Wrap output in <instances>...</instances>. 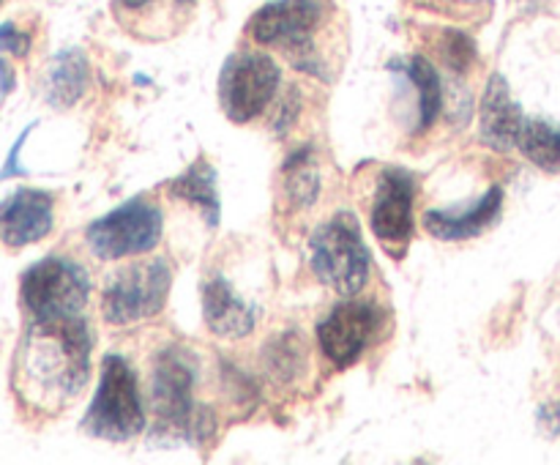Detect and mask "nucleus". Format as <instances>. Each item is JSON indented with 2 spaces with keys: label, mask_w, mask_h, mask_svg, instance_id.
Returning a JSON list of instances; mask_svg holds the SVG:
<instances>
[{
  "label": "nucleus",
  "mask_w": 560,
  "mask_h": 465,
  "mask_svg": "<svg viewBox=\"0 0 560 465\" xmlns=\"http://www.w3.org/2000/svg\"><path fill=\"white\" fill-rule=\"evenodd\" d=\"M88 77H91V69H88L85 53L77 47L63 49L49 63L47 80H44V96L58 109L74 107L82 93H85Z\"/></svg>",
  "instance_id": "19"
},
{
  "label": "nucleus",
  "mask_w": 560,
  "mask_h": 465,
  "mask_svg": "<svg viewBox=\"0 0 560 465\" xmlns=\"http://www.w3.org/2000/svg\"><path fill=\"white\" fill-rule=\"evenodd\" d=\"M88 295H91V277L74 257L47 255L22 274L20 299L31 321L82 315Z\"/></svg>",
  "instance_id": "7"
},
{
  "label": "nucleus",
  "mask_w": 560,
  "mask_h": 465,
  "mask_svg": "<svg viewBox=\"0 0 560 465\" xmlns=\"http://www.w3.org/2000/svg\"><path fill=\"white\" fill-rule=\"evenodd\" d=\"M438 53H441L443 63L457 74H468L470 66L476 63V42L463 31H446L438 42Z\"/></svg>",
  "instance_id": "22"
},
{
  "label": "nucleus",
  "mask_w": 560,
  "mask_h": 465,
  "mask_svg": "<svg viewBox=\"0 0 560 465\" xmlns=\"http://www.w3.org/2000/svg\"><path fill=\"white\" fill-rule=\"evenodd\" d=\"M503 208V186H490L485 191L481 200H476L474 206L465 208V211L454 213L446 211V208H430L424 211V230L432 235V239L441 241H465L474 239V235L485 233L492 222L498 219Z\"/></svg>",
  "instance_id": "16"
},
{
  "label": "nucleus",
  "mask_w": 560,
  "mask_h": 465,
  "mask_svg": "<svg viewBox=\"0 0 560 465\" xmlns=\"http://www.w3.org/2000/svg\"><path fill=\"white\" fill-rule=\"evenodd\" d=\"M301 109V98H299V91L295 88H290L288 96L282 98V113H279L277 118V131H288L290 126H293L295 115H299Z\"/></svg>",
  "instance_id": "25"
},
{
  "label": "nucleus",
  "mask_w": 560,
  "mask_h": 465,
  "mask_svg": "<svg viewBox=\"0 0 560 465\" xmlns=\"http://www.w3.org/2000/svg\"><path fill=\"white\" fill-rule=\"evenodd\" d=\"M525 113L512 98L509 82L501 74H492L481 96L479 115V140L498 153H506L517 148L520 135L525 126Z\"/></svg>",
  "instance_id": "14"
},
{
  "label": "nucleus",
  "mask_w": 560,
  "mask_h": 465,
  "mask_svg": "<svg viewBox=\"0 0 560 465\" xmlns=\"http://www.w3.org/2000/svg\"><path fill=\"white\" fill-rule=\"evenodd\" d=\"M301 364L299 356V339L293 334H284L282 339H277V345H271V353H268V370L279 377V381H288Z\"/></svg>",
  "instance_id": "23"
},
{
  "label": "nucleus",
  "mask_w": 560,
  "mask_h": 465,
  "mask_svg": "<svg viewBox=\"0 0 560 465\" xmlns=\"http://www.w3.org/2000/svg\"><path fill=\"white\" fill-rule=\"evenodd\" d=\"M167 195L175 200H184L186 206L197 208L200 217L206 219L208 228H217L219 224V211H222V202H219V178L217 167L206 159H197L186 167V173H180L178 178H173L167 184Z\"/></svg>",
  "instance_id": "18"
},
{
  "label": "nucleus",
  "mask_w": 560,
  "mask_h": 465,
  "mask_svg": "<svg viewBox=\"0 0 560 465\" xmlns=\"http://www.w3.org/2000/svg\"><path fill=\"white\" fill-rule=\"evenodd\" d=\"M148 425L145 399L135 367L120 353L102 359L98 386L82 416V430L109 443H124L140 435Z\"/></svg>",
  "instance_id": "4"
},
{
  "label": "nucleus",
  "mask_w": 560,
  "mask_h": 465,
  "mask_svg": "<svg viewBox=\"0 0 560 465\" xmlns=\"http://www.w3.org/2000/svg\"><path fill=\"white\" fill-rule=\"evenodd\" d=\"M392 74H399L416 91V126L413 135H424L432 129L443 107V85L435 63L424 55H408L388 63Z\"/></svg>",
  "instance_id": "17"
},
{
  "label": "nucleus",
  "mask_w": 560,
  "mask_h": 465,
  "mask_svg": "<svg viewBox=\"0 0 560 465\" xmlns=\"http://www.w3.org/2000/svg\"><path fill=\"white\" fill-rule=\"evenodd\" d=\"M282 88V69L260 49H241L224 60L219 71V107L233 124H249L260 118Z\"/></svg>",
  "instance_id": "9"
},
{
  "label": "nucleus",
  "mask_w": 560,
  "mask_h": 465,
  "mask_svg": "<svg viewBox=\"0 0 560 465\" xmlns=\"http://www.w3.org/2000/svg\"><path fill=\"white\" fill-rule=\"evenodd\" d=\"M162 233V206L151 197H131L124 206L93 219L85 230V241L98 260H126L156 249Z\"/></svg>",
  "instance_id": "8"
},
{
  "label": "nucleus",
  "mask_w": 560,
  "mask_h": 465,
  "mask_svg": "<svg viewBox=\"0 0 560 465\" xmlns=\"http://www.w3.org/2000/svg\"><path fill=\"white\" fill-rule=\"evenodd\" d=\"M0 53H9L14 58H25L31 53V33L20 31L14 22L0 25Z\"/></svg>",
  "instance_id": "24"
},
{
  "label": "nucleus",
  "mask_w": 560,
  "mask_h": 465,
  "mask_svg": "<svg viewBox=\"0 0 560 465\" xmlns=\"http://www.w3.org/2000/svg\"><path fill=\"white\" fill-rule=\"evenodd\" d=\"M312 274L334 293L350 299L370 282V246L353 211H337L310 239Z\"/></svg>",
  "instance_id": "5"
},
{
  "label": "nucleus",
  "mask_w": 560,
  "mask_h": 465,
  "mask_svg": "<svg viewBox=\"0 0 560 465\" xmlns=\"http://www.w3.org/2000/svg\"><path fill=\"white\" fill-rule=\"evenodd\" d=\"M197 0H115V16L140 38H167L186 25Z\"/></svg>",
  "instance_id": "15"
},
{
  "label": "nucleus",
  "mask_w": 560,
  "mask_h": 465,
  "mask_svg": "<svg viewBox=\"0 0 560 465\" xmlns=\"http://www.w3.org/2000/svg\"><path fill=\"white\" fill-rule=\"evenodd\" d=\"M383 323H386V312H383L377 301H364L350 295V299L339 301L317 323V345H320L323 356L334 367L345 370V367H353L366 353V348L377 337Z\"/></svg>",
  "instance_id": "11"
},
{
  "label": "nucleus",
  "mask_w": 560,
  "mask_h": 465,
  "mask_svg": "<svg viewBox=\"0 0 560 465\" xmlns=\"http://www.w3.org/2000/svg\"><path fill=\"white\" fill-rule=\"evenodd\" d=\"M173 290V263L156 255L118 268L102 293V315L109 326H135L151 321L167 304Z\"/></svg>",
  "instance_id": "6"
},
{
  "label": "nucleus",
  "mask_w": 560,
  "mask_h": 465,
  "mask_svg": "<svg viewBox=\"0 0 560 465\" xmlns=\"http://www.w3.org/2000/svg\"><path fill=\"white\" fill-rule=\"evenodd\" d=\"M202 321L208 332L222 339H244L260 321V306L244 299L224 274H208L202 279Z\"/></svg>",
  "instance_id": "13"
},
{
  "label": "nucleus",
  "mask_w": 560,
  "mask_h": 465,
  "mask_svg": "<svg viewBox=\"0 0 560 465\" xmlns=\"http://www.w3.org/2000/svg\"><path fill=\"white\" fill-rule=\"evenodd\" d=\"M33 129V126H31ZM31 129H25L22 131V137L20 140L14 142V148H11V156L5 159V167H3V173H0V181H5V178H11V175H16V173H22V167H16V156H20V151H22V142H25V137L31 135Z\"/></svg>",
  "instance_id": "26"
},
{
  "label": "nucleus",
  "mask_w": 560,
  "mask_h": 465,
  "mask_svg": "<svg viewBox=\"0 0 560 465\" xmlns=\"http://www.w3.org/2000/svg\"><path fill=\"white\" fill-rule=\"evenodd\" d=\"M93 332L82 315L27 321L14 356V392L25 408L66 410L91 377Z\"/></svg>",
  "instance_id": "1"
},
{
  "label": "nucleus",
  "mask_w": 560,
  "mask_h": 465,
  "mask_svg": "<svg viewBox=\"0 0 560 465\" xmlns=\"http://www.w3.org/2000/svg\"><path fill=\"white\" fill-rule=\"evenodd\" d=\"M284 173V197L293 211H306L317 202L320 197V173H317L315 151L312 146L299 148L290 153L288 162L282 164Z\"/></svg>",
  "instance_id": "20"
},
{
  "label": "nucleus",
  "mask_w": 560,
  "mask_h": 465,
  "mask_svg": "<svg viewBox=\"0 0 560 465\" xmlns=\"http://www.w3.org/2000/svg\"><path fill=\"white\" fill-rule=\"evenodd\" d=\"M416 195H419V175L410 173L408 167L392 164L377 175L370 206V228L383 249L397 260L408 255L413 239Z\"/></svg>",
  "instance_id": "10"
},
{
  "label": "nucleus",
  "mask_w": 560,
  "mask_h": 465,
  "mask_svg": "<svg viewBox=\"0 0 560 465\" xmlns=\"http://www.w3.org/2000/svg\"><path fill=\"white\" fill-rule=\"evenodd\" d=\"M0 3H3V0H0Z\"/></svg>",
  "instance_id": "27"
},
{
  "label": "nucleus",
  "mask_w": 560,
  "mask_h": 465,
  "mask_svg": "<svg viewBox=\"0 0 560 465\" xmlns=\"http://www.w3.org/2000/svg\"><path fill=\"white\" fill-rule=\"evenodd\" d=\"M517 151L545 173H560V126L550 120L528 118L520 135Z\"/></svg>",
  "instance_id": "21"
},
{
  "label": "nucleus",
  "mask_w": 560,
  "mask_h": 465,
  "mask_svg": "<svg viewBox=\"0 0 560 465\" xmlns=\"http://www.w3.org/2000/svg\"><path fill=\"white\" fill-rule=\"evenodd\" d=\"M334 0H271L246 25V33L260 47H271L288 58L293 69L315 80L331 82L337 63L326 49L323 33L334 20Z\"/></svg>",
  "instance_id": "3"
},
{
  "label": "nucleus",
  "mask_w": 560,
  "mask_h": 465,
  "mask_svg": "<svg viewBox=\"0 0 560 465\" xmlns=\"http://www.w3.org/2000/svg\"><path fill=\"white\" fill-rule=\"evenodd\" d=\"M55 224V197L44 189L20 186L0 200V241L9 249H22L44 235Z\"/></svg>",
  "instance_id": "12"
},
{
  "label": "nucleus",
  "mask_w": 560,
  "mask_h": 465,
  "mask_svg": "<svg viewBox=\"0 0 560 465\" xmlns=\"http://www.w3.org/2000/svg\"><path fill=\"white\" fill-rule=\"evenodd\" d=\"M197 361L180 345L159 350L151 370L148 403L153 410V438L162 446H202L217 435V414L195 397Z\"/></svg>",
  "instance_id": "2"
}]
</instances>
